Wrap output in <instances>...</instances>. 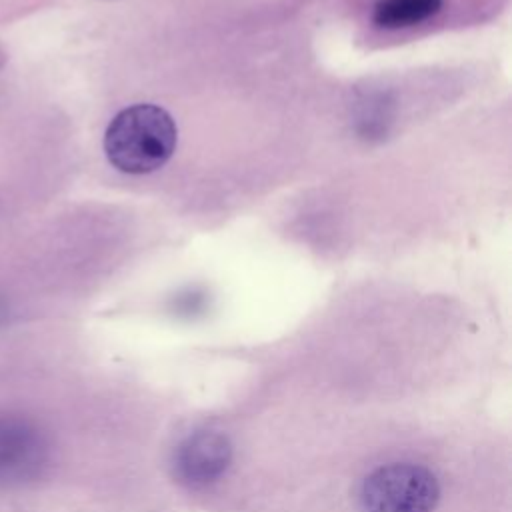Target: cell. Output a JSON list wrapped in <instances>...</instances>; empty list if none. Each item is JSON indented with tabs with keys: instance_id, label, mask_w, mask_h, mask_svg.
<instances>
[{
	"instance_id": "2",
	"label": "cell",
	"mask_w": 512,
	"mask_h": 512,
	"mask_svg": "<svg viewBox=\"0 0 512 512\" xmlns=\"http://www.w3.org/2000/svg\"><path fill=\"white\" fill-rule=\"evenodd\" d=\"M440 498L436 476L410 462H394L370 472L360 488L366 512H432Z\"/></svg>"
},
{
	"instance_id": "1",
	"label": "cell",
	"mask_w": 512,
	"mask_h": 512,
	"mask_svg": "<svg viewBox=\"0 0 512 512\" xmlns=\"http://www.w3.org/2000/svg\"><path fill=\"white\" fill-rule=\"evenodd\" d=\"M176 142V122L164 108L134 104L110 120L104 134V152L120 172L148 174L170 160Z\"/></svg>"
},
{
	"instance_id": "5",
	"label": "cell",
	"mask_w": 512,
	"mask_h": 512,
	"mask_svg": "<svg viewBox=\"0 0 512 512\" xmlns=\"http://www.w3.org/2000/svg\"><path fill=\"white\" fill-rule=\"evenodd\" d=\"M442 8V0H380L372 22L384 30H400L426 22Z\"/></svg>"
},
{
	"instance_id": "4",
	"label": "cell",
	"mask_w": 512,
	"mask_h": 512,
	"mask_svg": "<svg viewBox=\"0 0 512 512\" xmlns=\"http://www.w3.org/2000/svg\"><path fill=\"white\" fill-rule=\"evenodd\" d=\"M46 458L42 434L18 418H0V482H22L38 474Z\"/></svg>"
},
{
	"instance_id": "3",
	"label": "cell",
	"mask_w": 512,
	"mask_h": 512,
	"mask_svg": "<svg viewBox=\"0 0 512 512\" xmlns=\"http://www.w3.org/2000/svg\"><path fill=\"white\" fill-rule=\"evenodd\" d=\"M232 460L228 436L214 430H198L186 436L174 452V474L182 484L206 486L218 480Z\"/></svg>"
}]
</instances>
